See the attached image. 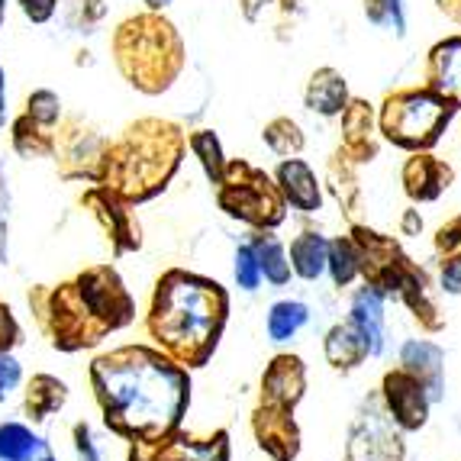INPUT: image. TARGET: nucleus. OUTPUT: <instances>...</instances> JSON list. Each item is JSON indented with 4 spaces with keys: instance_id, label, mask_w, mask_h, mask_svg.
Instances as JSON below:
<instances>
[{
    "instance_id": "f257e3e1",
    "label": "nucleus",
    "mask_w": 461,
    "mask_h": 461,
    "mask_svg": "<svg viewBox=\"0 0 461 461\" xmlns=\"http://www.w3.org/2000/svg\"><path fill=\"white\" fill-rule=\"evenodd\" d=\"M100 420L126 446H155L181 429L191 407V371L149 342L104 348L87 365Z\"/></svg>"
},
{
    "instance_id": "f03ea898",
    "label": "nucleus",
    "mask_w": 461,
    "mask_h": 461,
    "mask_svg": "<svg viewBox=\"0 0 461 461\" xmlns=\"http://www.w3.org/2000/svg\"><path fill=\"white\" fill-rule=\"evenodd\" d=\"M226 323L230 294L220 281L187 268H165L149 294L142 336L175 365L194 371L216 355Z\"/></svg>"
},
{
    "instance_id": "7ed1b4c3",
    "label": "nucleus",
    "mask_w": 461,
    "mask_h": 461,
    "mask_svg": "<svg viewBox=\"0 0 461 461\" xmlns=\"http://www.w3.org/2000/svg\"><path fill=\"white\" fill-rule=\"evenodd\" d=\"M187 155V132L165 116H139L110 139L100 187H107L120 200L142 207L158 194L168 191Z\"/></svg>"
},
{
    "instance_id": "20e7f679",
    "label": "nucleus",
    "mask_w": 461,
    "mask_h": 461,
    "mask_svg": "<svg viewBox=\"0 0 461 461\" xmlns=\"http://www.w3.org/2000/svg\"><path fill=\"white\" fill-rule=\"evenodd\" d=\"M113 65L123 75L132 91L158 97L175 85L185 71V42L177 30L158 14L130 16L116 26L113 39Z\"/></svg>"
},
{
    "instance_id": "39448f33",
    "label": "nucleus",
    "mask_w": 461,
    "mask_h": 461,
    "mask_svg": "<svg viewBox=\"0 0 461 461\" xmlns=\"http://www.w3.org/2000/svg\"><path fill=\"white\" fill-rule=\"evenodd\" d=\"M26 307H30L39 336L46 339L55 352H94L110 339V332L94 320L81 294L75 291L71 277H65L59 285L26 287Z\"/></svg>"
},
{
    "instance_id": "423d86ee",
    "label": "nucleus",
    "mask_w": 461,
    "mask_h": 461,
    "mask_svg": "<svg viewBox=\"0 0 461 461\" xmlns=\"http://www.w3.org/2000/svg\"><path fill=\"white\" fill-rule=\"evenodd\" d=\"M216 207L249 230H277L287 220V203L268 171L246 158H230L220 185L213 187Z\"/></svg>"
},
{
    "instance_id": "0eeeda50",
    "label": "nucleus",
    "mask_w": 461,
    "mask_h": 461,
    "mask_svg": "<svg viewBox=\"0 0 461 461\" xmlns=\"http://www.w3.org/2000/svg\"><path fill=\"white\" fill-rule=\"evenodd\" d=\"M455 116V107L429 87L420 91H397L384 100L381 107V132L387 142L410 152H429L436 146L442 132H446L448 120Z\"/></svg>"
},
{
    "instance_id": "6e6552de",
    "label": "nucleus",
    "mask_w": 461,
    "mask_h": 461,
    "mask_svg": "<svg viewBox=\"0 0 461 461\" xmlns=\"http://www.w3.org/2000/svg\"><path fill=\"white\" fill-rule=\"evenodd\" d=\"M107 146L110 136H104V130L94 126L85 113L62 116L55 126V171L68 185H97Z\"/></svg>"
},
{
    "instance_id": "1a4fd4ad",
    "label": "nucleus",
    "mask_w": 461,
    "mask_h": 461,
    "mask_svg": "<svg viewBox=\"0 0 461 461\" xmlns=\"http://www.w3.org/2000/svg\"><path fill=\"white\" fill-rule=\"evenodd\" d=\"M75 291L81 294V300L87 303V310L94 313L104 330L113 336V332H123L136 323V297L126 287L123 275L116 271V265L100 262L81 268L75 277Z\"/></svg>"
},
{
    "instance_id": "9d476101",
    "label": "nucleus",
    "mask_w": 461,
    "mask_h": 461,
    "mask_svg": "<svg viewBox=\"0 0 461 461\" xmlns=\"http://www.w3.org/2000/svg\"><path fill=\"white\" fill-rule=\"evenodd\" d=\"M81 207L91 213V220L97 223V230L107 239L113 258H126V255H136L142 249V223H139L136 207L120 200L116 194H110L107 187L87 185L81 191Z\"/></svg>"
},
{
    "instance_id": "9b49d317",
    "label": "nucleus",
    "mask_w": 461,
    "mask_h": 461,
    "mask_svg": "<svg viewBox=\"0 0 461 461\" xmlns=\"http://www.w3.org/2000/svg\"><path fill=\"white\" fill-rule=\"evenodd\" d=\"M348 461H403L400 429L381 400H371L348 429Z\"/></svg>"
},
{
    "instance_id": "f8f14e48",
    "label": "nucleus",
    "mask_w": 461,
    "mask_h": 461,
    "mask_svg": "<svg viewBox=\"0 0 461 461\" xmlns=\"http://www.w3.org/2000/svg\"><path fill=\"white\" fill-rule=\"evenodd\" d=\"M381 403H384L387 416L397 423L400 432L423 429L432 407L426 387L403 368H393L384 375V381H381Z\"/></svg>"
},
{
    "instance_id": "ddd939ff",
    "label": "nucleus",
    "mask_w": 461,
    "mask_h": 461,
    "mask_svg": "<svg viewBox=\"0 0 461 461\" xmlns=\"http://www.w3.org/2000/svg\"><path fill=\"white\" fill-rule=\"evenodd\" d=\"M136 448L142 461H230L232 458L230 432L226 429H213L210 436H191L185 429H175L168 438L155 442V446H136Z\"/></svg>"
},
{
    "instance_id": "4468645a",
    "label": "nucleus",
    "mask_w": 461,
    "mask_h": 461,
    "mask_svg": "<svg viewBox=\"0 0 461 461\" xmlns=\"http://www.w3.org/2000/svg\"><path fill=\"white\" fill-rule=\"evenodd\" d=\"M252 436L271 461H297L300 455V426L294 420V410L255 403L252 410Z\"/></svg>"
},
{
    "instance_id": "2eb2a0df",
    "label": "nucleus",
    "mask_w": 461,
    "mask_h": 461,
    "mask_svg": "<svg viewBox=\"0 0 461 461\" xmlns=\"http://www.w3.org/2000/svg\"><path fill=\"white\" fill-rule=\"evenodd\" d=\"M307 393V368L297 355L281 352L265 365L262 375V391H258V403H271V407L297 410V403Z\"/></svg>"
},
{
    "instance_id": "dca6fc26",
    "label": "nucleus",
    "mask_w": 461,
    "mask_h": 461,
    "mask_svg": "<svg viewBox=\"0 0 461 461\" xmlns=\"http://www.w3.org/2000/svg\"><path fill=\"white\" fill-rule=\"evenodd\" d=\"M400 181H403V191H407V197L413 203H432V200H438L452 187L455 171L446 162H438L436 155L413 152V158L403 162Z\"/></svg>"
},
{
    "instance_id": "f3484780",
    "label": "nucleus",
    "mask_w": 461,
    "mask_h": 461,
    "mask_svg": "<svg viewBox=\"0 0 461 461\" xmlns=\"http://www.w3.org/2000/svg\"><path fill=\"white\" fill-rule=\"evenodd\" d=\"M381 139L375 132V113L365 100H348L342 110V146L339 152L346 155L352 165H365L377 158Z\"/></svg>"
},
{
    "instance_id": "a211bd4d",
    "label": "nucleus",
    "mask_w": 461,
    "mask_h": 461,
    "mask_svg": "<svg viewBox=\"0 0 461 461\" xmlns=\"http://www.w3.org/2000/svg\"><path fill=\"white\" fill-rule=\"evenodd\" d=\"M275 185L285 197L287 207L300 210V213H316L323 207V191H320V181H316L313 168H310L303 158H281V165L275 168Z\"/></svg>"
},
{
    "instance_id": "6ab92c4d",
    "label": "nucleus",
    "mask_w": 461,
    "mask_h": 461,
    "mask_svg": "<svg viewBox=\"0 0 461 461\" xmlns=\"http://www.w3.org/2000/svg\"><path fill=\"white\" fill-rule=\"evenodd\" d=\"M20 393H23V420L30 426L46 423L55 413H62L71 397L68 384L62 377L49 375V371H36L32 377H26Z\"/></svg>"
},
{
    "instance_id": "aec40b11",
    "label": "nucleus",
    "mask_w": 461,
    "mask_h": 461,
    "mask_svg": "<svg viewBox=\"0 0 461 461\" xmlns=\"http://www.w3.org/2000/svg\"><path fill=\"white\" fill-rule=\"evenodd\" d=\"M426 87L448 100L455 110L461 107V36L432 46L429 62H426Z\"/></svg>"
},
{
    "instance_id": "412c9836",
    "label": "nucleus",
    "mask_w": 461,
    "mask_h": 461,
    "mask_svg": "<svg viewBox=\"0 0 461 461\" xmlns=\"http://www.w3.org/2000/svg\"><path fill=\"white\" fill-rule=\"evenodd\" d=\"M400 368L407 371V375H413L416 381L426 387L432 403L442 400V391H446L442 368H446V365H442V348L438 346H432L426 339H410V342H403V348H400Z\"/></svg>"
},
{
    "instance_id": "4be33fe9",
    "label": "nucleus",
    "mask_w": 461,
    "mask_h": 461,
    "mask_svg": "<svg viewBox=\"0 0 461 461\" xmlns=\"http://www.w3.org/2000/svg\"><path fill=\"white\" fill-rule=\"evenodd\" d=\"M358 330H362L365 342H368V355L377 358V355H384L387 346V326H384V297L375 291V287H358L352 297V313H348Z\"/></svg>"
},
{
    "instance_id": "5701e85b",
    "label": "nucleus",
    "mask_w": 461,
    "mask_h": 461,
    "mask_svg": "<svg viewBox=\"0 0 461 461\" xmlns=\"http://www.w3.org/2000/svg\"><path fill=\"white\" fill-rule=\"evenodd\" d=\"M323 352L326 362L336 371H355L358 365H365L371 358L368 355V342H365L362 330L346 320V323H336L323 339Z\"/></svg>"
},
{
    "instance_id": "b1692460",
    "label": "nucleus",
    "mask_w": 461,
    "mask_h": 461,
    "mask_svg": "<svg viewBox=\"0 0 461 461\" xmlns=\"http://www.w3.org/2000/svg\"><path fill=\"white\" fill-rule=\"evenodd\" d=\"M49 452H52V446L26 420H4L0 423V461H39Z\"/></svg>"
},
{
    "instance_id": "393cba45",
    "label": "nucleus",
    "mask_w": 461,
    "mask_h": 461,
    "mask_svg": "<svg viewBox=\"0 0 461 461\" xmlns=\"http://www.w3.org/2000/svg\"><path fill=\"white\" fill-rule=\"evenodd\" d=\"M326 252H330V239L323 232L303 230L294 236L291 249H287V262H291V275L300 281H320L326 271Z\"/></svg>"
},
{
    "instance_id": "a878e982",
    "label": "nucleus",
    "mask_w": 461,
    "mask_h": 461,
    "mask_svg": "<svg viewBox=\"0 0 461 461\" xmlns=\"http://www.w3.org/2000/svg\"><path fill=\"white\" fill-rule=\"evenodd\" d=\"M246 242L252 246L255 258H258L262 281H268L275 287H285L291 281V262H287V249L275 236V230H252V236Z\"/></svg>"
},
{
    "instance_id": "bb28decb",
    "label": "nucleus",
    "mask_w": 461,
    "mask_h": 461,
    "mask_svg": "<svg viewBox=\"0 0 461 461\" xmlns=\"http://www.w3.org/2000/svg\"><path fill=\"white\" fill-rule=\"evenodd\" d=\"M307 110L320 116H339L346 110L348 104V87H346V77L339 75L336 68H320L313 77H310L307 85Z\"/></svg>"
},
{
    "instance_id": "cd10ccee",
    "label": "nucleus",
    "mask_w": 461,
    "mask_h": 461,
    "mask_svg": "<svg viewBox=\"0 0 461 461\" xmlns=\"http://www.w3.org/2000/svg\"><path fill=\"white\" fill-rule=\"evenodd\" d=\"M10 149H14L23 162H39V158H52L55 149V130L39 126L32 116L20 113L10 120Z\"/></svg>"
},
{
    "instance_id": "c85d7f7f",
    "label": "nucleus",
    "mask_w": 461,
    "mask_h": 461,
    "mask_svg": "<svg viewBox=\"0 0 461 461\" xmlns=\"http://www.w3.org/2000/svg\"><path fill=\"white\" fill-rule=\"evenodd\" d=\"M310 323V307L303 300H277L271 303L268 316H265V332L271 342H291L303 326Z\"/></svg>"
},
{
    "instance_id": "c756f323",
    "label": "nucleus",
    "mask_w": 461,
    "mask_h": 461,
    "mask_svg": "<svg viewBox=\"0 0 461 461\" xmlns=\"http://www.w3.org/2000/svg\"><path fill=\"white\" fill-rule=\"evenodd\" d=\"M187 149H191V155L200 162V168H203V175H207L210 185H220V177H223L226 171V152H223V142H220V136H216L213 130H191L187 132Z\"/></svg>"
},
{
    "instance_id": "7c9ffc66",
    "label": "nucleus",
    "mask_w": 461,
    "mask_h": 461,
    "mask_svg": "<svg viewBox=\"0 0 461 461\" xmlns=\"http://www.w3.org/2000/svg\"><path fill=\"white\" fill-rule=\"evenodd\" d=\"M326 271L332 275V285L348 287L362 277V262H358V249L348 236L330 239V252H326Z\"/></svg>"
},
{
    "instance_id": "2f4dec72",
    "label": "nucleus",
    "mask_w": 461,
    "mask_h": 461,
    "mask_svg": "<svg viewBox=\"0 0 461 461\" xmlns=\"http://www.w3.org/2000/svg\"><path fill=\"white\" fill-rule=\"evenodd\" d=\"M262 139L277 158H294V155H300L303 146H307V139H303V132H300V126L294 123L291 116H277V120H271V123L262 130Z\"/></svg>"
},
{
    "instance_id": "473e14b6",
    "label": "nucleus",
    "mask_w": 461,
    "mask_h": 461,
    "mask_svg": "<svg viewBox=\"0 0 461 461\" xmlns=\"http://www.w3.org/2000/svg\"><path fill=\"white\" fill-rule=\"evenodd\" d=\"M330 187H332V194H336L339 203H342V210H346V213H355L362 191H358V181H355V165L348 162L342 152L332 155V162H330Z\"/></svg>"
},
{
    "instance_id": "72a5a7b5",
    "label": "nucleus",
    "mask_w": 461,
    "mask_h": 461,
    "mask_svg": "<svg viewBox=\"0 0 461 461\" xmlns=\"http://www.w3.org/2000/svg\"><path fill=\"white\" fill-rule=\"evenodd\" d=\"M26 116H32L39 126H46V130H55L59 120H62V97L49 87H39L26 97Z\"/></svg>"
},
{
    "instance_id": "f704fd0d",
    "label": "nucleus",
    "mask_w": 461,
    "mask_h": 461,
    "mask_svg": "<svg viewBox=\"0 0 461 461\" xmlns=\"http://www.w3.org/2000/svg\"><path fill=\"white\" fill-rule=\"evenodd\" d=\"M365 16L381 30H391L393 36L407 32V20H403V0H365Z\"/></svg>"
},
{
    "instance_id": "c9c22d12",
    "label": "nucleus",
    "mask_w": 461,
    "mask_h": 461,
    "mask_svg": "<svg viewBox=\"0 0 461 461\" xmlns=\"http://www.w3.org/2000/svg\"><path fill=\"white\" fill-rule=\"evenodd\" d=\"M232 277H236L239 291L252 294L262 287V268H258V258H255L249 242H239L236 246V255H232Z\"/></svg>"
},
{
    "instance_id": "e433bc0d",
    "label": "nucleus",
    "mask_w": 461,
    "mask_h": 461,
    "mask_svg": "<svg viewBox=\"0 0 461 461\" xmlns=\"http://www.w3.org/2000/svg\"><path fill=\"white\" fill-rule=\"evenodd\" d=\"M71 452H75V461H104V448H100L91 423L85 420L71 423Z\"/></svg>"
},
{
    "instance_id": "4c0bfd02",
    "label": "nucleus",
    "mask_w": 461,
    "mask_h": 461,
    "mask_svg": "<svg viewBox=\"0 0 461 461\" xmlns=\"http://www.w3.org/2000/svg\"><path fill=\"white\" fill-rule=\"evenodd\" d=\"M26 375H23V362L16 358L14 352L0 355V403H7L14 393H20Z\"/></svg>"
},
{
    "instance_id": "58836bf2",
    "label": "nucleus",
    "mask_w": 461,
    "mask_h": 461,
    "mask_svg": "<svg viewBox=\"0 0 461 461\" xmlns=\"http://www.w3.org/2000/svg\"><path fill=\"white\" fill-rule=\"evenodd\" d=\"M20 346H23V326L7 300H0V355L16 352Z\"/></svg>"
},
{
    "instance_id": "ea45409f",
    "label": "nucleus",
    "mask_w": 461,
    "mask_h": 461,
    "mask_svg": "<svg viewBox=\"0 0 461 461\" xmlns=\"http://www.w3.org/2000/svg\"><path fill=\"white\" fill-rule=\"evenodd\" d=\"M10 213H14V194H10V177L0 165V255L10 262Z\"/></svg>"
},
{
    "instance_id": "a19ab883",
    "label": "nucleus",
    "mask_w": 461,
    "mask_h": 461,
    "mask_svg": "<svg viewBox=\"0 0 461 461\" xmlns=\"http://www.w3.org/2000/svg\"><path fill=\"white\" fill-rule=\"evenodd\" d=\"M436 252L438 255H452V252H461V213L458 216H452L448 223H442L438 226V232H436Z\"/></svg>"
},
{
    "instance_id": "79ce46f5",
    "label": "nucleus",
    "mask_w": 461,
    "mask_h": 461,
    "mask_svg": "<svg viewBox=\"0 0 461 461\" xmlns=\"http://www.w3.org/2000/svg\"><path fill=\"white\" fill-rule=\"evenodd\" d=\"M438 285L446 294H461V252H452L442 258L438 268Z\"/></svg>"
},
{
    "instance_id": "37998d69",
    "label": "nucleus",
    "mask_w": 461,
    "mask_h": 461,
    "mask_svg": "<svg viewBox=\"0 0 461 461\" xmlns=\"http://www.w3.org/2000/svg\"><path fill=\"white\" fill-rule=\"evenodd\" d=\"M20 7L32 23H49L55 14V0H20Z\"/></svg>"
},
{
    "instance_id": "c03bdc74",
    "label": "nucleus",
    "mask_w": 461,
    "mask_h": 461,
    "mask_svg": "<svg viewBox=\"0 0 461 461\" xmlns=\"http://www.w3.org/2000/svg\"><path fill=\"white\" fill-rule=\"evenodd\" d=\"M420 230H423V216H420V210H403V220H400V232L403 236H420Z\"/></svg>"
},
{
    "instance_id": "a18cd8bd",
    "label": "nucleus",
    "mask_w": 461,
    "mask_h": 461,
    "mask_svg": "<svg viewBox=\"0 0 461 461\" xmlns=\"http://www.w3.org/2000/svg\"><path fill=\"white\" fill-rule=\"evenodd\" d=\"M7 126V77H4V68H0V130Z\"/></svg>"
},
{
    "instance_id": "49530a36",
    "label": "nucleus",
    "mask_w": 461,
    "mask_h": 461,
    "mask_svg": "<svg viewBox=\"0 0 461 461\" xmlns=\"http://www.w3.org/2000/svg\"><path fill=\"white\" fill-rule=\"evenodd\" d=\"M438 7H442V14L452 16L455 23H461V0H438Z\"/></svg>"
},
{
    "instance_id": "de8ad7c7",
    "label": "nucleus",
    "mask_w": 461,
    "mask_h": 461,
    "mask_svg": "<svg viewBox=\"0 0 461 461\" xmlns=\"http://www.w3.org/2000/svg\"><path fill=\"white\" fill-rule=\"evenodd\" d=\"M146 4H149V7H152V10H162V7H168L171 0H146Z\"/></svg>"
},
{
    "instance_id": "09e8293b",
    "label": "nucleus",
    "mask_w": 461,
    "mask_h": 461,
    "mask_svg": "<svg viewBox=\"0 0 461 461\" xmlns=\"http://www.w3.org/2000/svg\"><path fill=\"white\" fill-rule=\"evenodd\" d=\"M126 461H142V458H139V448L136 446H130V455H126Z\"/></svg>"
},
{
    "instance_id": "8fccbe9b",
    "label": "nucleus",
    "mask_w": 461,
    "mask_h": 461,
    "mask_svg": "<svg viewBox=\"0 0 461 461\" xmlns=\"http://www.w3.org/2000/svg\"><path fill=\"white\" fill-rule=\"evenodd\" d=\"M4 14H7V0H0V26H4Z\"/></svg>"
},
{
    "instance_id": "3c124183",
    "label": "nucleus",
    "mask_w": 461,
    "mask_h": 461,
    "mask_svg": "<svg viewBox=\"0 0 461 461\" xmlns=\"http://www.w3.org/2000/svg\"><path fill=\"white\" fill-rule=\"evenodd\" d=\"M39 461H59V458H55V452H49V455H42Z\"/></svg>"
},
{
    "instance_id": "603ef678",
    "label": "nucleus",
    "mask_w": 461,
    "mask_h": 461,
    "mask_svg": "<svg viewBox=\"0 0 461 461\" xmlns=\"http://www.w3.org/2000/svg\"><path fill=\"white\" fill-rule=\"evenodd\" d=\"M4 265H7V258H4V255H0V268H4Z\"/></svg>"
}]
</instances>
